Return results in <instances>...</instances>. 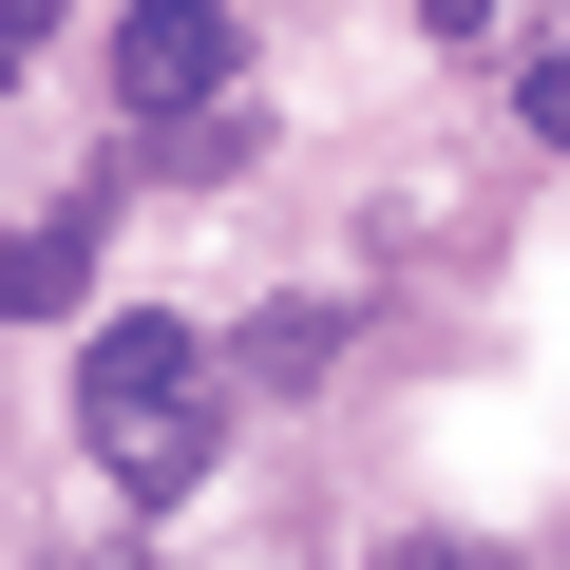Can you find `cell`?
Listing matches in <instances>:
<instances>
[{
    "mask_svg": "<svg viewBox=\"0 0 570 570\" xmlns=\"http://www.w3.org/2000/svg\"><path fill=\"white\" fill-rule=\"evenodd\" d=\"M77 438H96L134 494H190L209 438H228V362H209L171 305H134V324H96V362H77Z\"/></svg>",
    "mask_w": 570,
    "mask_h": 570,
    "instance_id": "obj_1",
    "label": "cell"
},
{
    "mask_svg": "<svg viewBox=\"0 0 570 570\" xmlns=\"http://www.w3.org/2000/svg\"><path fill=\"white\" fill-rule=\"evenodd\" d=\"M228 58H247V20H228V0H134V20H115V96H134V134L228 115Z\"/></svg>",
    "mask_w": 570,
    "mask_h": 570,
    "instance_id": "obj_2",
    "label": "cell"
},
{
    "mask_svg": "<svg viewBox=\"0 0 570 570\" xmlns=\"http://www.w3.org/2000/svg\"><path fill=\"white\" fill-rule=\"evenodd\" d=\"M77 305H96V209L0 228V324H77Z\"/></svg>",
    "mask_w": 570,
    "mask_h": 570,
    "instance_id": "obj_3",
    "label": "cell"
},
{
    "mask_svg": "<svg viewBox=\"0 0 570 570\" xmlns=\"http://www.w3.org/2000/svg\"><path fill=\"white\" fill-rule=\"evenodd\" d=\"M228 362H247V381H266V400H305V381H324V362H343V305H266V324H247V343H228Z\"/></svg>",
    "mask_w": 570,
    "mask_h": 570,
    "instance_id": "obj_4",
    "label": "cell"
},
{
    "mask_svg": "<svg viewBox=\"0 0 570 570\" xmlns=\"http://www.w3.org/2000/svg\"><path fill=\"white\" fill-rule=\"evenodd\" d=\"M513 115H532V134L570 153V58H532V96H513Z\"/></svg>",
    "mask_w": 570,
    "mask_h": 570,
    "instance_id": "obj_5",
    "label": "cell"
},
{
    "mask_svg": "<svg viewBox=\"0 0 570 570\" xmlns=\"http://www.w3.org/2000/svg\"><path fill=\"white\" fill-rule=\"evenodd\" d=\"M39 39H58V0H0V77H20V58H39Z\"/></svg>",
    "mask_w": 570,
    "mask_h": 570,
    "instance_id": "obj_6",
    "label": "cell"
},
{
    "mask_svg": "<svg viewBox=\"0 0 570 570\" xmlns=\"http://www.w3.org/2000/svg\"><path fill=\"white\" fill-rule=\"evenodd\" d=\"M381 570H494V551H456V532H400V551H381Z\"/></svg>",
    "mask_w": 570,
    "mask_h": 570,
    "instance_id": "obj_7",
    "label": "cell"
},
{
    "mask_svg": "<svg viewBox=\"0 0 570 570\" xmlns=\"http://www.w3.org/2000/svg\"><path fill=\"white\" fill-rule=\"evenodd\" d=\"M419 20H438V39H494V20H513V0H419Z\"/></svg>",
    "mask_w": 570,
    "mask_h": 570,
    "instance_id": "obj_8",
    "label": "cell"
}]
</instances>
